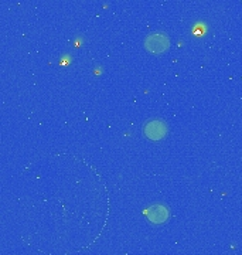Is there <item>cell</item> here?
<instances>
[{
    "instance_id": "obj_2",
    "label": "cell",
    "mask_w": 242,
    "mask_h": 255,
    "mask_svg": "<svg viewBox=\"0 0 242 255\" xmlns=\"http://www.w3.org/2000/svg\"><path fill=\"white\" fill-rule=\"evenodd\" d=\"M144 47L147 51L153 54H160L169 50L170 47V38L164 33H152L146 37L144 40Z\"/></svg>"
},
{
    "instance_id": "obj_3",
    "label": "cell",
    "mask_w": 242,
    "mask_h": 255,
    "mask_svg": "<svg viewBox=\"0 0 242 255\" xmlns=\"http://www.w3.org/2000/svg\"><path fill=\"white\" fill-rule=\"evenodd\" d=\"M144 135L150 140H160L167 133V125L160 119H152L144 125Z\"/></svg>"
},
{
    "instance_id": "obj_1",
    "label": "cell",
    "mask_w": 242,
    "mask_h": 255,
    "mask_svg": "<svg viewBox=\"0 0 242 255\" xmlns=\"http://www.w3.org/2000/svg\"><path fill=\"white\" fill-rule=\"evenodd\" d=\"M26 193L18 199L20 237L50 255L90 248L109 217L108 186L85 159L55 153L27 166Z\"/></svg>"
},
{
    "instance_id": "obj_4",
    "label": "cell",
    "mask_w": 242,
    "mask_h": 255,
    "mask_svg": "<svg viewBox=\"0 0 242 255\" xmlns=\"http://www.w3.org/2000/svg\"><path fill=\"white\" fill-rule=\"evenodd\" d=\"M146 216L149 221H152L154 224H161L169 220V210L163 204H154L146 210Z\"/></svg>"
}]
</instances>
